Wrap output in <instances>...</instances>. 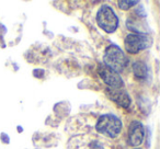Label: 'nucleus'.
Returning <instances> with one entry per match:
<instances>
[{"label": "nucleus", "mask_w": 160, "mask_h": 149, "mask_svg": "<svg viewBox=\"0 0 160 149\" xmlns=\"http://www.w3.org/2000/svg\"><path fill=\"white\" fill-rule=\"evenodd\" d=\"M96 128L100 134L114 138L120 134L122 129V122L118 116L113 114H104L99 117Z\"/></svg>", "instance_id": "obj_1"}, {"label": "nucleus", "mask_w": 160, "mask_h": 149, "mask_svg": "<svg viewBox=\"0 0 160 149\" xmlns=\"http://www.w3.org/2000/svg\"><path fill=\"white\" fill-rule=\"evenodd\" d=\"M105 66L110 67L114 71H123L127 65V57L124 52L116 45H110L104 53Z\"/></svg>", "instance_id": "obj_2"}, {"label": "nucleus", "mask_w": 160, "mask_h": 149, "mask_svg": "<svg viewBox=\"0 0 160 149\" xmlns=\"http://www.w3.org/2000/svg\"><path fill=\"white\" fill-rule=\"evenodd\" d=\"M152 44V38L145 33H132L125 37L124 46L126 52L137 54L138 52L148 48Z\"/></svg>", "instance_id": "obj_3"}, {"label": "nucleus", "mask_w": 160, "mask_h": 149, "mask_svg": "<svg viewBox=\"0 0 160 149\" xmlns=\"http://www.w3.org/2000/svg\"><path fill=\"white\" fill-rule=\"evenodd\" d=\"M97 22L99 27L108 33H113L118 25V19L110 6L103 5L97 14Z\"/></svg>", "instance_id": "obj_4"}, {"label": "nucleus", "mask_w": 160, "mask_h": 149, "mask_svg": "<svg viewBox=\"0 0 160 149\" xmlns=\"http://www.w3.org/2000/svg\"><path fill=\"white\" fill-rule=\"evenodd\" d=\"M27 59L30 62L35 64H44L52 57V52L49 47L43 44H34L27 52Z\"/></svg>", "instance_id": "obj_5"}, {"label": "nucleus", "mask_w": 160, "mask_h": 149, "mask_svg": "<svg viewBox=\"0 0 160 149\" xmlns=\"http://www.w3.org/2000/svg\"><path fill=\"white\" fill-rule=\"evenodd\" d=\"M99 75L101 79L109 86L111 89H121L123 86V80L116 71L105 65L99 66Z\"/></svg>", "instance_id": "obj_6"}, {"label": "nucleus", "mask_w": 160, "mask_h": 149, "mask_svg": "<svg viewBox=\"0 0 160 149\" xmlns=\"http://www.w3.org/2000/svg\"><path fill=\"white\" fill-rule=\"evenodd\" d=\"M144 139V126L138 121H133L128 128V142L132 146H139Z\"/></svg>", "instance_id": "obj_7"}, {"label": "nucleus", "mask_w": 160, "mask_h": 149, "mask_svg": "<svg viewBox=\"0 0 160 149\" xmlns=\"http://www.w3.org/2000/svg\"><path fill=\"white\" fill-rule=\"evenodd\" d=\"M107 96L112 101L118 103L120 107H124V109L125 107H128L129 104H131V98L128 97L126 91H122L120 89H111L110 88L107 91Z\"/></svg>", "instance_id": "obj_8"}, {"label": "nucleus", "mask_w": 160, "mask_h": 149, "mask_svg": "<svg viewBox=\"0 0 160 149\" xmlns=\"http://www.w3.org/2000/svg\"><path fill=\"white\" fill-rule=\"evenodd\" d=\"M58 69L62 73H67L69 77H76L79 73V65L76 60L62 59L58 62Z\"/></svg>", "instance_id": "obj_9"}, {"label": "nucleus", "mask_w": 160, "mask_h": 149, "mask_svg": "<svg viewBox=\"0 0 160 149\" xmlns=\"http://www.w3.org/2000/svg\"><path fill=\"white\" fill-rule=\"evenodd\" d=\"M36 138L38 139V142L42 144L44 147H52L54 145V142L57 144L55 136L52 134H35L33 139H36Z\"/></svg>", "instance_id": "obj_10"}, {"label": "nucleus", "mask_w": 160, "mask_h": 149, "mask_svg": "<svg viewBox=\"0 0 160 149\" xmlns=\"http://www.w3.org/2000/svg\"><path fill=\"white\" fill-rule=\"evenodd\" d=\"M69 111H70V105L67 102H59L54 107V113L59 118L68 115Z\"/></svg>", "instance_id": "obj_11"}, {"label": "nucleus", "mask_w": 160, "mask_h": 149, "mask_svg": "<svg viewBox=\"0 0 160 149\" xmlns=\"http://www.w3.org/2000/svg\"><path fill=\"white\" fill-rule=\"evenodd\" d=\"M133 71H134V75L139 79H144L147 76V67L142 62H136L134 64Z\"/></svg>", "instance_id": "obj_12"}, {"label": "nucleus", "mask_w": 160, "mask_h": 149, "mask_svg": "<svg viewBox=\"0 0 160 149\" xmlns=\"http://www.w3.org/2000/svg\"><path fill=\"white\" fill-rule=\"evenodd\" d=\"M138 1H118V6H120L121 9L127 10L131 7H133L134 5H137Z\"/></svg>", "instance_id": "obj_13"}, {"label": "nucleus", "mask_w": 160, "mask_h": 149, "mask_svg": "<svg viewBox=\"0 0 160 149\" xmlns=\"http://www.w3.org/2000/svg\"><path fill=\"white\" fill-rule=\"evenodd\" d=\"M33 75L35 78H42V77L45 75V71L43 70V69H34Z\"/></svg>", "instance_id": "obj_14"}, {"label": "nucleus", "mask_w": 160, "mask_h": 149, "mask_svg": "<svg viewBox=\"0 0 160 149\" xmlns=\"http://www.w3.org/2000/svg\"><path fill=\"white\" fill-rule=\"evenodd\" d=\"M0 139H1V142H5V144H9V142H10L9 137H8V135H7V134H5V133H2L1 135H0Z\"/></svg>", "instance_id": "obj_15"}, {"label": "nucleus", "mask_w": 160, "mask_h": 149, "mask_svg": "<svg viewBox=\"0 0 160 149\" xmlns=\"http://www.w3.org/2000/svg\"><path fill=\"white\" fill-rule=\"evenodd\" d=\"M5 32H6V27L0 23V41L3 40V34H5Z\"/></svg>", "instance_id": "obj_16"}]
</instances>
